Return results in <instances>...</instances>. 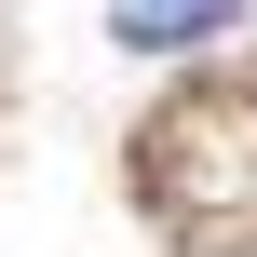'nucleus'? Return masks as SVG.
Segmentation results:
<instances>
[{
  "label": "nucleus",
  "instance_id": "nucleus-1",
  "mask_svg": "<svg viewBox=\"0 0 257 257\" xmlns=\"http://www.w3.org/2000/svg\"><path fill=\"white\" fill-rule=\"evenodd\" d=\"M244 0H108V27L136 41V54H190V41H217Z\"/></svg>",
  "mask_w": 257,
  "mask_h": 257
}]
</instances>
